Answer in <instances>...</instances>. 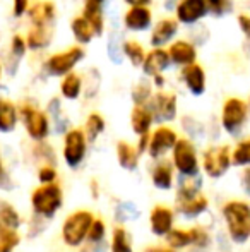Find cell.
<instances>
[{
  "label": "cell",
  "instance_id": "17",
  "mask_svg": "<svg viewBox=\"0 0 250 252\" xmlns=\"http://www.w3.org/2000/svg\"><path fill=\"white\" fill-rule=\"evenodd\" d=\"M180 77L184 81L185 88L189 90L190 94L194 96H200V94L206 93V70L200 63L194 62V63H189V65L182 67L180 70Z\"/></svg>",
  "mask_w": 250,
  "mask_h": 252
},
{
  "label": "cell",
  "instance_id": "36",
  "mask_svg": "<svg viewBox=\"0 0 250 252\" xmlns=\"http://www.w3.org/2000/svg\"><path fill=\"white\" fill-rule=\"evenodd\" d=\"M231 161L235 165H250V139H245L235 148L231 155Z\"/></svg>",
  "mask_w": 250,
  "mask_h": 252
},
{
  "label": "cell",
  "instance_id": "48",
  "mask_svg": "<svg viewBox=\"0 0 250 252\" xmlns=\"http://www.w3.org/2000/svg\"><path fill=\"white\" fill-rule=\"evenodd\" d=\"M247 103H249V108H250V96H249V101Z\"/></svg>",
  "mask_w": 250,
  "mask_h": 252
},
{
  "label": "cell",
  "instance_id": "18",
  "mask_svg": "<svg viewBox=\"0 0 250 252\" xmlns=\"http://www.w3.org/2000/svg\"><path fill=\"white\" fill-rule=\"evenodd\" d=\"M177 132L173 129L167 126L158 127L153 132V136L149 137V144H147V151L153 158H158L168 150H173L175 143H177Z\"/></svg>",
  "mask_w": 250,
  "mask_h": 252
},
{
  "label": "cell",
  "instance_id": "45",
  "mask_svg": "<svg viewBox=\"0 0 250 252\" xmlns=\"http://www.w3.org/2000/svg\"><path fill=\"white\" fill-rule=\"evenodd\" d=\"M146 252H173L171 249H165V247H151Z\"/></svg>",
  "mask_w": 250,
  "mask_h": 252
},
{
  "label": "cell",
  "instance_id": "14",
  "mask_svg": "<svg viewBox=\"0 0 250 252\" xmlns=\"http://www.w3.org/2000/svg\"><path fill=\"white\" fill-rule=\"evenodd\" d=\"M124 26L130 33H144L153 26V10L149 5H130L124 14Z\"/></svg>",
  "mask_w": 250,
  "mask_h": 252
},
{
  "label": "cell",
  "instance_id": "32",
  "mask_svg": "<svg viewBox=\"0 0 250 252\" xmlns=\"http://www.w3.org/2000/svg\"><path fill=\"white\" fill-rule=\"evenodd\" d=\"M21 223V218L17 211L5 201H0V225L7 226V228L16 230Z\"/></svg>",
  "mask_w": 250,
  "mask_h": 252
},
{
  "label": "cell",
  "instance_id": "13",
  "mask_svg": "<svg viewBox=\"0 0 250 252\" xmlns=\"http://www.w3.org/2000/svg\"><path fill=\"white\" fill-rule=\"evenodd\" d=\"M231 163L230 148L213 146L204 153V170L209 177H221Z\"/></svg>",
  "mask_w": 250,
  "mask_h": 252
},
{
  "label": "cell",
  "instance_id": "37",
  "mask_svg": "<svg viewBox=\"0 0 250 252\" xmlns=\"http://www.w3.org/2000/svg\"><path fill=\"white\" fill-rule=\"evenodd\" d=\"M111 252H132L129 242V235L124 228H117L113 233V242H111Z\"/></svg>",
  "mask_w": 250,
  "mask_h": 252
},
{
  "label": "cell",
  "instance_id": "6",
  "mask_svg": "<svg viewBox=\"0 0 250 252\" xmlns=\"http://www.w3.org/2000/svg\"><path fill=\"white\" fill-rule=\"evenodd\" d=\"M33 208L38 215L52 216L58 208L62 206V190L55 184H48V186L38 187L33 192L31 197Z\"/></svg>",
  "mask_w": 250,
  "mask_h": 252
},
{
  "label": "cell",
  "instance_id": "2",
  "mask_svg": "<svg viewBox=\"0 0 250 252\" xmlns=\"http://www.w3.org/2000/svg\"><path fill=\"white\" fill-rule=\"evenodd\" d=\"M84 57H86V50L83 48V45H74L48 57L45 60V72L52 77H63L65 74L72 72L83 62Z\"/></svg>",
  "mask_w": 250,
  "mask_h": 252
},
{
  "label": "cell",
  "instance_id": "42",
  "mask_svg": "<svg viewBox=\"0 0 250 252\" xmlns=\"http://www.w3.org/2000/svg\"><path fill=\"white\" fill-rule=\"evenodd\" d=\"M151 79H153V84L156 88H163L165 84H167V79H165V74H158V76H154V77H151Z\"/></svg>",
  "mask_w": 250,
  "mask_h": 252
},
{
  "label": "cell",
  "instance_id": "16",
  "mask_svg": "<svg viewBox=\"0 0 250 252\" xmlns=\"http://www.w3.org/2000/svg\"><path fill=\"white\" fill-rule=\"evenodd\" d=\"M170 65H171V60L167 48L153 47L151 52H146V57H144V62L140 65V69H142L144 76L154 77L158 74H165Z\"/></svg>",
  "mask_w": 250,
  "mask_h": 252
},
{
  "label": "cell",
  "instance_id": "33",
  "mask_svg": "<svg viewBox=\"0 0 250 252\" xmlns=\"http://www.w3.org/2000/svg\"><path fill=\"white\" fill-rule=\"evenodd\" d=\"M153 96V83L147 81H139L132 88V100L136 105H147Z\"/></svg>",
  "mask_w": 250,
  "mask_h": 252
},
{
  "label": "cell",
  "instance_id": "4",
  "mask_svg": "<svg viewBox=\"0 0 250 252\" xmlns=\"http://www.w3.org/2000/svg\"><path fill=\"white\" fill-rule=\"evenodd\" d=\"M249 103L240 98H228L221 110V126L226 132L235 134L244 127L249 117Z\"/></svg>",
  "mask_w": 250,
  "mask_h": 252
},
{
  "label": "cell",
  "instance_id": "25",
  "mask_svg": "<svg viewBox=\"0 0 250 252\" xmlns=\"http://www.w3.org/2000/svg\"><path fill=\"white\" fill-rule=\"evenodd\" d=\"M17 120H19V110L16 108V105L7 98H0V132L14 130Z\"/></svg>",
  "mask_w": 250,
  "mask_h": 252
},
{
  "label": "cell",
  "instance_id": "9",
  "mask_svg": "<svg viewBox=\"0 0 250 252\" xmlns=\"http://www.w3.org/2000/svg\"><path fill=\"white\" fill-rule=\"evenodd\" d=\"M173 163L178 172L184 175H195L199 165H197L195 148L189 139H177L173 146Z\"/></svg>",
  "mask_w": 250,
  "mask_h": 252
},
{
  "label": "cell",
  "instance_id": "5",
  "mask_svg": "<svg viewBox=\"0 0 250 252\" xmlns=\"http://www.w3.org/2000/svg\"><path fill=\"white\" fill-rule=\"evenodd\" d=\"M91 223H93V215L89 211H76L74 215H70L62 228V235L67 246H79L84 237H87Z\"/></svg>",
  "mask_w": 250,
  "mask_h": 252
},
{
  "label": "cell",
  "instance_id": "34",
  "mask_svg": "<svg viewBox=\"0 0 250 252\" xmlns=\"http://www.w3.org/2000/svg\"><path fill=\"white\" fill-rule=\"evenodd\" d=\"M19 244V235L14 228L0 225V252H12Z\"/></svg>",
  "mask_w": 250,
  "mask_h": 252
},
{
  "label": "cell",
  "instance_id": "31",
  "mask_svg": "<svg viewBox=\"0 0 250 252\" xmlns=\"http://www.w3.org/2000/svg\"><path fill=\"white\" fill-rule=\"evenodd\" d=\"M105 130V119L100 115V113H91L86 119V124H84V134H86V139L94 141L101 132Z\"/></svg>",
  "mask_w": 250,
  "mask_h": 252
},
{
  "label": "cell",
  "instance_id": "7",
  "mask_svg": "<svg viewBox=\"0 0 250 252\" xmlns=\"http://www.w3.org/2000/svg\"><path fill=\"white\" fill-rule=\"evenodd\" d=\"M207 14L206 0H178L175 5V17L184 26H195Z\"/></svg>",
  "mask_w": 250,
  "mask_h": 252
},
{
  "label": "cell",
  "instance_id": "43",
  "mask_svg": "<svg viewBox=\"0 0 250 252\" xmlns=\"http://www.w3.org/2000/svg\"><path fill=\"white\" fill-rule=\"evenodd\" d=\"M127 5H151V2L153 0H124Z\"/></svg>",
  "mask_w": 250,
  "mask_h": 252
},
{
  "label": "cell",
  "instance_id": "11",
  "mask_svg": "<svg viewBox=\"0 0 250 252\" xmlns=\"http://www.w3.org/2000/svg\"><path fill=\"white\" fill-rule=\"evenodd\" d=\"M207 199L206 196L199 192L195 187L185 186L178 190L177 194V208L184 213L185 216H197L199 213L207 209Z\"/></svg>",
  "mask_w": 250,
  "mask_h": 252
},
{
  "label": "cell",
  "instance_id": "26",
  "mask_svg": "<svg viewBox=\"0 0 250 252\" xmlns=\"http://www.w3.org/2000/svg\"><path fill=\"white\" fill-rule=\"evenodd\" d=\"M83 93V77L77 72H69L62 77L60 81V94L65 100H77Z\"/></svg>",
  "mask_w": 250,
  "mask_h": 252
},
{
  "label": "cell",
  "instance_id": "21",
  "mask_svg": "<svg viewBox=\"0 0 250 252\" xmlns=\"http://www.w3.org/2000/svg\"><path fill=\"white\" fill-rule=\"evenodd\" d=\"M105 3L107 0H83V16L89 21L96 36H103L105 31Z\"/></svg>",
  "mask_w": 250,
  "mask_h": 252
},
{
  "label": "cell",
  "instance_id": "12",
  "mask_svg": "<svg viewBox=\"0 0 250 252\" xmlns=\"http://www.w3.org/2000/svg\"><path fill=\"white\" fill-rule=\"evenodd\" d=\"M86 155V134L81 129H72L63 139V158L67 165L77 166Z\"/></svg>",
  "mask_w": 250,
  "mask_h": 252
},
{
  "label": "cell",
  "instance_id": "24",
  "mask_svg": "<svg viewBox=\"0 0 250 252\" xmlns=\"http://www.w3.org/2000/svg\"><path fill=\"white\" fill-rule=\"evenodd\" d=\"M173 225V215H171L170 208H165V206H156V208L151 211V228L158 235H167L171 230Z\"/></svg>",
  "mask_w": 250,
  "mask_h": 252
},
{
  "label": "cell",
  "instance_id": "19",
  "mask_svg": "<svg viewBox=\"0 0 250 252\" xmlns=\"http://www.w3.org/2000/svg\"><path fill=\"white\" fill-rule=\"evenodd\" d=\"M168 235V242L171 247H185L189 244L194 246L204 247L209 242V235L204 232L202 228H190V230H170L167 233Z\"/></svg>",
  "mask_w": 250,
  "mask_h": 252
},
{
  "label": "cell",
  "instance_id": "1",
  "mask_svg": "<svg viewBox=\"0 0 250 252\" xmlns=\"http://www.w3.org/2000/svg\"><path fill=\"white\" fill-rule=\"evenodd\" d=\"M230 235L235 242H245L250 237V208L245 202H228L223 208Z\"/></svg>",
  "mask_w": 250,
  "mask_h": 252
},
{
  "label": "cell",
  "instance_id": "22",
  "mask_svg": "<svg viewBox=\"0 0 250 252\" xmlns=\"http://www.w3.org/2000/svg\"><path fill=\"white\" fill-rule=\"evenodd\" d=\"M153 122H154V117L147 105H136L132 108V113H130V126H132V130L137 136L149 134Z\"/></svg>",
  "mask_w": 250,
  "mask_h": 252
},
{
  "label": "cell",
  "instance_id": "15",
  "mask_svg": "<svg viewBox=\"0 0 250 252\" xmlns=\"http://www.w3.org/2000/svg\"><path fill=\"white\" fill-rule=\"evenodd\" d=\"M178 26H180V23L177 21V17H163V19H160L151 30V47L165 48L167 45H170L178 34Z\"/></svg>",
  "mask_w": 250,
  "mask_h": 252
},
{
  "label": "cell",
  "instance_id": "44",
  "mask_svg": "<svg viewBox=\"0 0 250 252\" xmlns=\"http://www.w3.org/2000/svg\"><path fill=\"white\" fill-rule=\"evenodd\" d=\"M244 186H245V189H247V192L250 194V170L244 172Z\"/></svg>",
  "mask_w": 250,
  "mask_h": 252
},
{
  "label": "cell",
  "instance_id": "28",
  "mask_svg": "<svg viewBox=\"0 0 250 252\" xmlns=\"http://www.w3.org/2000/svg\"><path fill=\"white\" fill-rule=\"evenodd\" d=\"M28 52V43H26V38H23L21 34H14L10 38V45H9V59L7 62L12 63L10 65V72L16 70V67L19 65V62L24 59Z\"/></svg>",
  "mask_w": 250,
  "mask_h": 252
},
{
  "label": "cell",
  "instance_id": "30",
  "mask_svg": "<svg viewBox=\"0 0 250 252\" xmlns=\"http://www.w3.org/2000/svg\"><path fill=\"white\" fill-rule=\"evenodd\" d=\"M171 180H173V173H171L170 163L163 161L153 170V182L158 189H168L171 186Z\"/></svg>",
  "mask_w": 250,
  "mask_h": 252
},
{
  "label": "cell",
  "instance_id": "10",
  "mask_svg": "<svg viewBox=\"0 0 250 252\" xmlns=\"http://www.w3.org/2000/svg\"><path fill=\"white\" fill-rule=\"evenodd\" d=\"M147 106L154 120H160V122H171L177 117V96L173 93L158 91L156 94L151 96Z\"/></svg>",
  "mask_w": 250,
  "mask_h": 252
},
{
  "label": "cell",
  "instance_id": "29",
  "mask_svg": "<svg viewBox=\"0 0 250 252\" xmlns=\"http://www.w3.org/2000/svg\"><path fill=\"white\" fill-rule=\"evenodd\" d=\"M139 155L140 153L136 150L134 146H130L125 141H120L117 144V156H118V163H120L124 168L127 170H134L139 163Z\"/></svg>",
  "mask_w": 250,
  "mask_h": 252
},
{
  "label": "cell",
  "instance_id": "23",
  "mask_svg": "<svg viewBox=\"0 0 250 252\" xmlns=\"http://www.w3.org/2000/svg\"><path fill=\"white\" fill-rule=\"evenodd\" d=\"M70 31H72L74 40L77 41V45H89L91 41L96 38V33H94L93 26L89 24V21L81 14V16H76L70 23Z\"/></svg>",
  "mask_w": 250,
  "mask_h": 252
},
{
  "label": "cell",
  "instance_id": "20",
  "mask_svg": "<svg viewBox=\"0 0 250 252\" xmlns=\"http://www.w3.org/2000/svg\"><path fill=\"white\" fill-rule=\"evenodd\" d=\"M168 55L173 65L185 67L197 62V48L189 40H173L168 45Z\"/></svg>",
  "mask_w": 250,
  "mask_h": 252
},
{
  "label": "cell",
  "instance_id": "3",
  "mask_svg": "<svg viewBox=\"0 0 250 252\" xmlns=\"http://www.w3.org/2000/svg\"><path fill=\"white\" fill-rule=\"evenodd\" d=\"M19 115L29 137H33L34 141H43L48 136V132H50V120H48V115L45 112H41L36 106L24 103L19 110Z\"/></svg>",
  "mask_w": 250,
  "mask_h": 252
},
{
  "label": "cell",
  "instance_id": "27",
  "mask_svg": "<svg viewBox=\"0 0 250 252\" xmlns=\"http://www.w3.org/2000/svg\"><path fill=\"white\" fill-rule=\"evenodd\" d=\"M120 50H122V55L130 62V65H134V67L142 65L144 57H146V50H144V47L139 43V41L124 40L120 45Z\"/></svg>",
  "mask_w": 250,
  "mask_h": 252
},
{
  "label": "cell",
  "instance_id": "35",
  "mask_svg": "<svg viewBox=\"0 0 250 252\" xmlns=\"http://www.w3.org/2000/svg\"><path fill=\"white\" fill-rule=\"evenodd\" d=\"M207 10L214 17H224L233 12V0H206Z\"/></svg>",
  "mask_w": 250,
  "mask_h": 252
},
{
  "label": "cell",
  "instance_id": "40",
  "mask_svg": "<svg viewBox=\"0 0 250 252\" xmlns=\"http://www.w3.org/2000/svg\"><path fill=\"white\" fill-rule=\"evenodd\" d=\"M29 5H31V0H12V14H14V17L26 16Z\"/></svg>",
  "mask_w": 250,
  "mask_h": 252
},
{
  "label": "cell",
  "instance_id": "38",
  "mask_svg": "<svg viewBox=\"0 0 250 252\" xmlns=\"http://www.w3.org/2000/svg\"><path fill=\"white\" fill-rule=\"evenodd\" d=\"M105 235V223L101 221V220H94L93 223H91V228L89 232H87V237H89L93 242H96V240H101Z\"/></svg>",
  "mask_w": 250,
  "mask_h": 252
},
{
  "label": "cell",
  "instance_id": "39",
  "mask_svg": "<svg viewBox=\"0 0 250 252\" xmlns=\"http://www.w3.org/2000/svg\"><path fill=\"white\" fill-rule=\"evenodd\" d=\"M237 21H238V28H240L242 34H244L245 40L250 43V14H245V12L238 14Z\"/></svg>",
  "mask_w": 250,
  "mask_h": 252
},
{
  "label": "cell",
  "instance_id": "47",
  "mask_svg": "<svg viewBox=\"0 0 250 252\" xmlns=\"http://www.w3.org/2000/svg\"><path fill=\"white\" fill-rule=\"evenodd\" d=\"M2 74H3V70H2V63H0V79H2Z\"/></svg>",
  "mask_w": 250,
  "mask_h": 252
},
{
  "label": "cell",
  "instance_id": "46",
  "mask_svg": "<svg viewBox=\"0 0 250 252\" xmlns=\"http://www.w3.org/2000/svg\"><path fill=\"white\" fill-rule=\"evenodd\" d=\"M3 177V166H2V161H0V180H2Z\"/></svg>",
  "mask_w": 250,
  "mask_h": 252
},
{
  "label": "cell",
  "instance_id": "8",
  "mask_svg": "<svg viewBox=\"0 0 250 252\" xmlns=\"http://www.w3.org/2000/svg\"><path fill=\"white\" fill-rule=\"evenodd\" d=\"M55 28H57V21H54V23H29V30L26 34L28 50L40 52L50 47L55 36Z\"/></svg>",
  "mask_w": 250,
  "mask_h": 252
},
{
  "label": "cell",
  "instance_id": "41",
  "mask_svg": "<svg viewBox=\"0 0 250 252\" xmlns=\"http://www.w3.org/2000/svg\"><path fill=\"white\" fill-rule=\"evenodd\" d=\"M38 177H40V180L43 184H52L57 179V172H55L52 166H43V168L40 170V173H38Z\"/></svg>",
  "mask_w": 250,
  "mask_h": 252
}]
</instances>
